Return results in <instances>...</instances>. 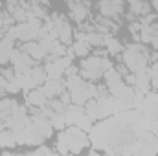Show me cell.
Wrapping results in <instances>:
<instances>
[{
	"label": "cell",
	"instance_id": "3",
	"mask_svg": "<svg viewBox=\"0 0 158 156\" xmlns=\"http://www.w3.org/2000/svg\"><path fill=\"white\" fill-rule=\"evenodd\" d=\"M61 134L64 136L66 143H68V151L70 154H79L85 153L90 145V136L86 134L85 129H81L77 125H66V129L61 130Z\"/></svg>",
	"mask_w": 158,
	"mask_h": 156
},
{
	"label": "cell",
	"instance_id": "24",
	"mask_svg": "<svg viewBox=\"0 0 158 156\" xmlns=\"http://www.w3.org/2000/svg\"><path fill=\"white\" fill-rule=\"evenodd\" d=\"M153 7H155V11L158 13V0H153Z\"/></svg>",
	"mask_w": 158,
	"mask_h": 156
},
{
	"label": "cell",
	"instance_id": "9",
	"mask_svg": "<svg viewBox=\"0 0 158 156\" xmlns=\"http://www.w3.org/2000/svg\"><path fill=\"white\" fill-rule=\"evenodd\" d=\"M46 103H48V97H46V94L40 90V86L31 88V90L26 92V105H28L30 109H42Z\"/></svg>",
	"mask_w": 158,
	"mask_h": 156
},
{
	"label": "cell",
	"instance_id": "2",
	"mask_svg": "<svg viewBox=\"0 0 158 156\" xmlns=\"http://www.w3.org/2000/svg\"><path fill=\"white\" fill-rule=\"evenodd\" d=\"M112 66L109 55H86V57H81V63H79V76L86 81H98V79L103 77V74Z\"/></svg>",
	"mask_w": 158,
	"mask_h": 156
},
{
	"label": "cell",
	"instance_id": "1",
	"mask_svg": "<svg viewBox=\"0 0 158 156\" xmlns=\"http://www.w3.org/2000/svg\"><path fill=\"white\" fill-rule=\"evenodd\" d=\"M149 61H151V53H149L147 46H143L142 42L129 44L121 51V63L127 66V70L131 74H138V72L147 70Z\"/></svg>",
	"mask_w": 158,
	"mask_h": 156
},
{
	"label": "cell",
	"instance_id": "21",
	"mask_svg": "<svg viewBox=\"0 0 158 156\" xmlns=\"http://www.w3.org/2000/svg\"><path fill=\"white\" fill-rule=\"evenodd\" d=\"M7 83H9V81L4 77V76H2V72H0V88H2V90H6V88H7ZM6 94H7V92H6Z\"/></svg>",
	"mask_w": 158,
	"mask_h": 156
},
{
	"label": "cell",
	"instance_id": "26",
	"mask_svg": "<svg viewBox=\"0 0 158 156\" xmlns=\"http://www.w3.org/2000/svg\"><path fill=\"white\" fill-rule=\"evenodd\" d=\"M4 94H6V90H2V88H0V97H4Z\"/></svg>",
	"mask_w": 158,
	"mask_h": 156
},
{
	"label": "cell",
	"instance_id": "5",
	"mask_svg": "<svg viewBox=\"0 0 158 156\" xmlns=\"http://www.w3.org/2000/svg\"><path fill=\"white\" fill-rule=\"evenodd\" d=\"M72 64V55H63L59 59H53V61H46L44 64V70L48 74V77H53V79H61L64 76L66 68Z\"/></svg>",
	"mask_w": 158,
	"mask_h": 156
},
{
	"label": "cell",
	"instance_id": "14",
	"mask_svg": "<svg viewBox=\"0 0 158 156\" xmlns=\"http://www.w3.org/2000/svg\"><path fill=\"white\" fill-rule=\"evenodd\" d=\"M103 79H105V86L107 88H112V86H116L119 83H123L125 79H123V74L119 72L116 66H110L105 74H103Z\"/></svg>",
	"mask_w": 158,
	"mask_h": 156
},
{
	"label": "cell",
	"instance_id": "12",
	"mask_svg": "<svg viewBox=\"0 0 158 156\" xmlns=\"http://www.w3.org/2000/svg\"><path fill=\"white\" fill-rule=\"evenodd\" d=\"M129 4V9H131V15L132 17H145L151 13V4L145 2V0H125Z\"/></svg>",
	"mask_w": 158,
	"mask_h": 156
},
{
	"label": "cell",
	"instance_id": "17",
	"mask_svg": "<svg viewBox=\"0 0 158 156\" xmlns=\"http://www.w3.org/2000/svg\"><path fill=\"white\" fill-rule=\"evenodd\" d=\"M28 74H30V77H31V81H33V84H35V86H40V84L48 79V74H46L44 66H39V64L31 66Z\"/></svg>",
	"mask_w": 158,
	"mask_h": 156
},
{
	"label": "cell",
	"instance_id": "20",
	"mask_svg": "<svg viewBox=\"0 0 158 156\" xmlns=\"http://www.w3.org/2000/svg\"><path fill=\"white\" fill-rule=\"evenodd\" d=\"M31 154H57V151H55V147H48V145L40 143L31 151Z\"/></svg>",
	"mask_w": 158,
	"mask_h": 156
},
{
	"label": "cell",
	"instance_id": "11",
	"mask_svg": "<svg viewBox=\"0 0 158 156\" xmlns=\"http://www.w3.org/2000/svg\"><path fill=\"white\" fill-rule=\"evenodd\" d=\"M13 50H15V40L4 35V37L0 39V66H4V64L9 63Z\"/></svg>",
	"mask_w": 158,
	"mask_h": 156
},
{
	"label": "cell",
	"instance_id": "10",
	"mask_svg": "<svg viewBox=\"0 0 158 156\" xmlns=\"http://www.w3.org/2000/svg\"><path fill=\"white\" fill-rule=\"evenodd\" d=\"M35 63H40V61H44V57H46V53L42 51V48H40L39 40H28V42H22V46H20Z\"/></svg>",
	"mask_w": 158,
	"mask_h": 156
},
{
	"label": "cell",
	"instance_id": "19",
	"mask_svg": "<svg viewBox=\"0 0 158 156\" xmlns=\"http://www.w3.org/2000/svg\"><path fill=\"white\" fill-rule=\"evenodd\" d=\"M147 70H149V77H151V88H155L158 92V61H155Z\"/></svg>",
	"mask_w": 158,
	"mask_h": 156
},
{
	"label": "cell",
	"instance_id": "6",
	"mask_svg": "<svg viewBox=\"0 0 158 156\" xmlns=\"http://www.w3.org/2000/svg\"><path fill=\"white\" fill-rule=\"evenodd\" d=\"M123 6H125V0H99V2H98L99 15L109 17V18H112V20H116V18L121 17Z\"/></svg>",
	"mask_w": 158,
	"mask_h": 156
},
{
	"label": "cell",
	"instance_id": "22",
	"mask_svg": "<svg viewBox=\"0 0 158 156\" xmlns=\"http://www.w3.org/2000/svg\"><path fill=\"white\" fill-rule=\"evenodd\" d=\"M149 42H151V46H153V48H155V50L158 51V35H156V37H153V39L149 40Z\"/></svg>",
	"mask_w": 158,
	"mask_h": 156
},
{
	"label": "cell",
	"instance_id": "25",
	"mask_svg": "<svg viewBox=\"0 0 158 156\" xmlns=\"http://www.w3.org/2000/svg\"><path fill=\"white\" fill-rule=\"evenodd\" d=\"M50 0H37V4H40V6H44V4H48Z\"/></svg>",
	"mask_w": 158,
	"mask_h": 156
},
{
	"label": "cell",
	"instance_id": "4",
	"mask_svg": "<svg viewBox=\"0 0 158 156\" xmlns=\"http://www.w3.org/2000/svg\"><path fill=\"white\" fill-rule=\"evenodd\" d=\"M9 63H11V66L15 68L17 74H26V72H30L31 66L37 64V63H35V61H33V59H31L22 48H15V50H13Z\"/></svg>",
	"mask_w": 158,
	"mask_h": 156
},
{
	"label": "cell",
	"instance_id": "7",
	"mask_svg": "<svg viewBox=\"0 0 158 156\" xmlns=\"http://www.w3.org/2000/svg\"><path fill=\"white\" fill-rule=\"evenodd\" d=\"M68 11H70L72 20L77 22V24H83L90 15V7H88L86 0H72V2H68Z\"/></svg>",
	"mask_w": 158,
	"mask_h": 156
},
{
	"label": "cell",
	"instance_id": "13",
	"mask_svg": "<svg viewBox=\"0 0 158 156\" xmlns=\"http://www.w3.org/2000/svg\"><path fill=\"white\" fill-rule=\"evenodd\" d=\"M20 103L13 97H0V121H6L11 116Z\"/></svg>",
	"mask_w": 158,
	"mask_h": 156
},
{
	"label": "cell",
	"instance_id": "23",
	"mask_svg": "<svg viewBox=\"0 0 158 156\" xmlns=\"http://www.w3.org/2000/svg\"><path fill=\"white\" fill-rule=\"evenodd\" d=\"M0 31H4V13H0Z\"/></svg>",
	"mask_w": 158,
	"mask_h": 156
},
{
	"label": "cell",
	"instance_id": "18",
	"mask_svg": "<svg viewBox=\"0 0 158 156\" xmlns=\"http://www.w3.org/2000/svg\"><path fill=\"white\" fill-rule=\"evenodd\" d=\"M90 50H92V46H90L88 42L81 40V39H76L72 42V53L77 55V57H86V55L90 53Z\"/></svg>",
	"mask_w": 158,
	"mask_h": 156
},
{
	"label": "cell",
	"instance_id": "15",
	"mask_svg": "<svg viewBox=\"0 0 158 156\" xmlns=\"http://www.w3.org/2000/svg\"><path fill=\"white\" fill-rule=\"evenodd\" d=\"M103 48H105L107 53H110V55H119V53L123 51V44L114 39L112 33L105 35V39H103Z\"/></svg>",
	"mask_w": 158,
	"mask_h": 156
},
{
	"label": "cell",
	"instance_id": "16",
	"mask_svg": "<svg viewBox=\"0 0 158 156\" xmlns=\"http://www.w3.org/2000/svg\"><path fill=\"white\" fill-rule=\"evenodd\" d=\"M17 145V136H15V132L11 130V129H0V147H4V149H11V147H15Z\"/></svg>",
	"mask_w": 158,
	"mask_h": 156
},
{
	"label": "cell",
	"instance_id": "8",
	"mask_svg": "<svg viewBox=\"0 0 158 156\" xmlns=\"http://www.w3.org/2000/svg\"><path fill=\"white\" fill-rule=\"evenodd\" d=\"M40 90L46 94L48 99H52V97H59V96L66 90V86H64V81H63V79L48 77L42 84H40Z\"/></svg>",
	"mask_w": 158,
	"mask_h": 156
}]
</instances>
